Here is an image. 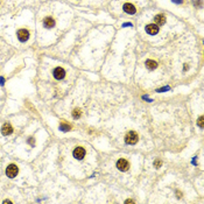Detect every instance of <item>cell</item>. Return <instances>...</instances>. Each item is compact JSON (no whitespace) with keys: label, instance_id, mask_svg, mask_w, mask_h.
I'll list each match as a JSON object with an SVG mask.
<instances>
[{"label":"cell","instance_id":"obj_8","mask_svg":"<svg viewBox=\"0 0 204 204\" xmlns=\"http://www.w3.org/2000/svg\"><path fill=\"white\" fill-rule=\"evenodd\" d=\"M124 11L128 14H134L135 13V7L132 4H125L124 5Z\"/></svg>","mask_w":204,"mask_h":204},{"label":"cell","instance_id":"obj_15","mask_svg":"<svg viewBox=\"0 0 204 204\" xmlns=\"http://www.w3.org/2000/svg\"><path fill=\"white\" fill-rule=\"evenodd\" d=\"M154 165H155V167H156V168H159V167L161 166L162 163H161V161H155V163H154Z\"/></svg>","mask_w":204,"mask_h":204},{"label":"cell","instance_id":"obj_9","mask_svg":"<svg viewBox=\"0 0 204 204\" xmlns=\"http://www.w3.org/2000/svg\"><path fill=\"white\" fill-rule=\"evenodd\" d=\"M12 131H13V128H12V126H11L9 124H5V125L3 126V128H1V132H3L4 135H8V134H11V133H12Z\"/></svg>","mask_w":204,"mask_h":204},{"label":"cell","instance_id":"obj_14","mask_svg":"<svg viewBox=\"0 0 204 204\" xmlns=\"http://www.w3.org/2000/svg\"><path fill=\"white\" fill-rule=\"evenodd\" d=\"M198 125H199V127H203V117H199V119H198Z\"/></svg>","mask_w":204,"mask_h":204},{"label":"cell","instance_id":"obj_7","mask_svg":"<svg viewBox=\"0 0 204 204\" xmlns=\"http://www.w3.org/2000/svg\"><path fill=\"white\" fill-rule=\"evenodd\" d=\"M18 37H19L20 41H27L28 37H29L28 31H26V29H20V31L18 32Z\"/></svg>","mask_w":204,"mask_h":204},{"label":"cell","instance_id":"obj_11","mask_svg":"<svg viewBox=\"0 0 204 204\" xmlns=\"http://www.w3.org/2000/svg\"><path fill=\"white\" fill-rule=\"evenodd\" d=\"M156 65H157V63H156L155 61H153V60H148V61H146V67H147V69L153 70V69H155V68H156Z\"/></svg>","mask_w":204,"mask_h":204},{"label":"cell","instance_id":"obj_10","mask_svg":"<svg viewBox=\"0 0 204 204\" xmlns=\"http://www.w3.org/2000/svg\"><path fill=\"white\" fill-rule=\"evenodd\" d=\"M43 25H45L46 28H53L55 26V21L51 18H46L45 20H43Z\"/></svg>","mask_w":204,"mask_h":204},{"label":"cell","instance_id":"obj_2","mask_svg":"<svg viewBox=\"0 0 204 204\" xmlns=\"http://www.w3.org/2000/svg\"><path fill=\"white\" fill-rule=\"evenodd\" d=\"M18 171H19V169H18V167L15 165H9L7 167V169H6V175L8 177L13 179V177H15L18 175Z\"/></svg>","mask_w":204,"mask_h":204},{"label":"cell","instance_id":"obj_13","mask_svg":"<svg viewBox=\"0 0 204 204\" xmlns=\"http://www.w3.org/2000/svg\"><path fill=\"white\" fill-rule=\"evenodd\" d=\"M72 117H74L75 119H78L79 117H81V111H79L78 109H76V110L74 111V113H72Z\"/></svg>","mask_w":204,"mask_h":204},{"label":"cell","instance_id":"obj_6","mask_svg":"<svg viewBox=\"0 0 204 204\" xmlns=\"http://www.w3.org/2000/svg\"><path fill=\"white\" fill-rule=\"evenodd\" d=\"M146 32L151 35H155L159 33V26L157 25H148L146 26Z\"/></svg>","mask_w":204,"mask_h":204},{"label":"cell","instance_id":"obj_1","mask_svg":"<svg viewBox=\"0 0 204 204\" xmlns=\"http://www.w3.org/2000/svg\"><path fill=\"white\" fill-rule=\"evenodd\" d=\"M138 140H139V137H138V134L134 132V131H131V132H128L126 134V137H125V142L127 145H134V143L138 142Z\"/></svg>","mask_w":204,"mask_h":204},{"label":"cell","instance_id":"obj_12","mask_svg":"<svg viewBox=\"0 0 204 204\" xmlns=\"http://www.w3.org/2000/svg\"><path fill=\"white\" fill-rule=\"evenodd\" d=\"M155 21H156V23L159 26H161V25H163L166 22V18L163 15H156L155 17Z\"/></svg>","mask_w":204,"mask_h":204},{"label":"cell","instance_id":"obj_16","mask_svg":"<svg viewBox=\"0 0 204 204\" xmlns=\"http://www.w3.org/2000/svg\"><path fill=\"white\" fill-rule=\"evenodd\" d=\"M61 128H62V129H70V126H68V125H62Z\"/></svg>","mask_w":204,"mask_h":204},{"label":"cell","instance_id":"obj_17","mask_svg":"<svg viewBox=\"0 0 204 204\" xmlns=\"http://www.w3.org/2000/svg\"><path fill=\"white\" fill-rule=\"evenodd\" d=\"M126 203H133V201H132V199H127Z\"/></svg>","mask_w":204,"mask_h":204},{"label":"cell","instance_id":"obj_5","mask_svg":"<svg viewBox=\"0 0 204 204\" xmlns=\"http://www.w3.org/2000/svg\"><path fill=\"white\" fill-rule=\"evenodd\" d=\"M72 154H74V156H75L77 160H82V159H84L86 152H85L84 148H82V147H77V148L74 151V153H72Z\"/></svg>","mask_w":204,"mask_h":204},{"label":"cell","instance_id":"obj_4","mask_svg":"<svg viewBox=\"0 0 204 204\" xmlns=\"http://www.w3.org/2000/svg\"><path fill=\"white\" fill-rule=\"evenodd\" d=\"M64 76H65V71H64L63 68L57 67V68L54 70V77H55L56 79H62V78H64Z\"/></svg>","mask_w":204,"mask_h":204},{"label":"cell","instance_id":"obj_3","mask_svg":"<svg viewBox=\"0 0 204 204\" xmlns=\"http://www.w3.org/2000/svg\"><path fill=\"white\" fill-rule=\"evenodd\" d=\"M117 168H118L119 170H121V171H126L129 168V163L125 159H119L118 162H117Z\"/></svg>","mask_w":204,"mask_h":204}]
</instances>
